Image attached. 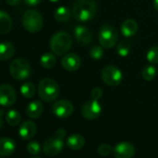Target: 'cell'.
<instances>
[{
    "instance_id": "cell-1",
    "label": "cell",
    "mask_w": 158,
    "mask_h": 158,
    "mask_svg": "<svg viewBox=\"0 0 158 158\" xmlns=\"http://www.w3.org/2000/svg\"><path fill=\"white\" fill-rule=\"evenodd\" d=\"M97 11L98 5L95 0H76L72 9L73 18L81 23H88L93 20Z\"/></svg>"
},
{
    "instance_id": "cell-2",
    "label": "cell",
    "mask_w": 158,
    "mask_h": 158,
    "mask_svg": "<svg viewBox=\"0 0 158 158\" xmlns=\"http://www.w3.org/2000/svg\"><path fill=\"white\" fill-rule=\"evenodd\" d=\"M49 45L52 52L55 55L62 56L65 55L72 48L73 38L67 32L60 31L52 35Z\"/></svg>"
},
{
    "instance_id": "cell-3",
    "label": "cell",
    "mask_w": 158,
    "mask_h": 158,
    "mask_svg": "<svg viewBox=\"0 0 158 158\" xmlns=\"http://www.w3.org/2000/svg\"><path fill=\"white\" fill-rule=\"evenodd\" d=\"M60 94L59 84L51 78H44L38 85V95L46 102L55 101Z\"/></svg>"
},
{
    "instance_id": "cell-4",
    "label": "cell",
    "mask_w": 158,
    "mask_h": 158,
    "mask_svg": "<svg viewBox=\"0 0 158 158\" xmlns=\"http://www.w3.org/2000/svg\"><path fill=\"white\" fill-rule=\"evenodd\" d=\"M23 25L30 33H37L43 27V17L41 13L35 10H28L24 12L22 20Z\"/></svg>"
},
{
    "instance_id": "cell-5",
    "label": "cell",
    "mask_w": 158,
    "mask_h": 158,
    "mask_svg": "<svg viewBox=\"0 0 158 158\" xmlns=\"http://www.w3.org/2000/svg\"><path fill=\"white\" fill-rule=\"evenodd\" d=\"M99 42L102 48H111L118 41V32L111 24H103L99 31Z\"/></svg>"
},
{
    "instance_id": "cell-6",
    "label": "cell",
    "mask_w": 158,
    "mask_h": 158,
    "mask_svg": "<svg viewBox=\"0 0 158 158\" xmlns=\"http://www.w3.org/2000/svg\"><path fill=\"white\" fill-rule=\"evenodd\" d=\"M10 75L17 80H24L31 74V65L25 59H15L10 65Z\"/></svg>"
},
{
    "instance_id": "cell-7",
    "label": "cell",
    "mask_w": 158,
    "mask_h": 158,
    "mask_svg": "<svg viewBox=\"0 0 158 158\" xmlns=\"http://www.w3.org/2000/svg\"><path fill=\"white\" fill-rule=\"evenodd\" d=\"M102 79L106 85L110 87H116L122 82L123 74L116 66L107 65L102 70Z\"/></svg>"
},
{
    "instance_id": "cell-8",
    "label": "cell",
    "mask_w": 158,
    "mask_h": 158,
    "mask_svg": "<svg viewBox=\"0 0 158 158\" xmlns=\"http://www.w3.org/2000/svg\"><path fill=\"white\" fill-rule=\"evenodd\" d=\"M102 113V106L99 101L91 99L86 102L81 108V114L88 120H94L100 116Z\"/></svg>"
},
{
    "instance_id": "cell-9",
    "label": "cell",
    "mask_w": 158,
    "mask_h": 158,
    "mask_svg": "<svg viewBox=\"0 0 158 158\" xmlns=\"http://www.w3.org/2000/svg\"><path fill=\"white\" fill-rule=\"evenodd\" d=\"M73 112V106L71 102L67 100H60L52 106V113L59 118H67Z\"/></svg>"
},
{
    "instance_id": "cell-10",
    "label": "cell",
    "mask_w": 158,
    "mask_h": 158,
    "mask_svg": "<svg viewBox=\"0 0 158 158\" xmlns=\"http://www.w3.org/2000/svg\"><path fill=\"white\" fill-rule=\"evenodd\" d=\"M16 102V92L14 89L9 84L0 86V105L10 107Z\"/></svg>"
},
{
    "instance_id": "cell-11",
    "label": "cell",
    "mask_w": 158,
    "mask_h": 158,
    "mask_svg": "<svg viewBox=\"0 0 158 158\" xmlns=\"http://www.w3.org/2000/svg\"><path fill=\"white\" fill-rule=\"evenodd\" d=\"M63 149V141L61 139L57 138L56 136L48 139L43 146L44 152L48 156L57 155Z\"/></svg>"
},
{
    "instance_id": "cell-12",
    "label": "cell",
    "mask_w": 158,
    "mask_h": 158,
    "mask_svg": "<svg viewBox=\"0 0 158 158\" xmlns=\"http://www.w3.org/2000/svg\"><path fill=\"white\" fill-rule=\"evenodd\" d=\"M73 35L76 42L81 46H88L93 39V35L90 30L83 25H78L74 28Z\"/></svg>"
},
{
    "instance_id": "cell-13",
    "label": "cell",
    "mask_w": 158,
    "mask_h": 158,
    "mask_svg": "<svg viewBox=\"0 0 158 158\" xmlns=\"http://www.w3.org/2000/svg\"><path fill=\"white\" fill-rule=\"evenodd\" d=\"M113 152L115 158H132L135 154V147L130 142L123 141L114 146Z\"/></svg>"
},
{
    "instance_id": "cell-14",
    "label": "cell",
    "mask_w": 158,
    "mask_h": 158,
    "mask_svg": "<svg viewBox=\"0 0 158 158\" xmlns=\"http://www.w3.org/2000/svg\"><path fill=\"white\" fill-rule=\"evenodd\" d=\"M61 66L65 71L75 72L81 66V59L75 53H68L61 59Z\"/></svg>"
},
{
    "instance_id": "cell-15",
    "label": "cell",
    "mask_w": 158,
    "mask_h": 158,
    "mask_svg": "<svg viewBox=\"0 0 158 158\" xmlns=\"http://www.w3.org/2000/svg\"><path fill=\"white\" fill-rule=\"evenodd\" d=\"M36 133V125L33 121H24L19 128L20 137L24 139H31Z\"/></svg>"
},
{
    "instance_id": "cell-16",
    "label": "cell",
    "mask_w": 158,
    "mask_h": 158,
    "mask_svg": "<svg viewBox=\"0 0 158 158\" xmlns=\"http://www.w3.org/2000/svg\"><path fill=\"white\" fill-rule=\"evenodd\" d=\"M16 145L10 138H0V156H10L15 151Z\"/></svg>"
},
{
    "instance_id": "cell-17",
    "label": "cell",
    "mask_w": 158,
    "mask_h": 158,
    "mask_svg": "<svg viewBox=\"0 0 158 158\" xmlns=\"http://www.w3.org/2000/svg\"><path fill=\"white\" fill-rule=\"evenodd\" d=\"M138 31V23L136 21L132 19L126 20L121 25V33L125 37H131L133 36Z\"/></svg>"
},
{
    "instance_id": "cell-18",
    "label": "cell",
    "mask_w": 158,
    "mask_h": 158,
    "mask_svg": "<svg viewBox=\"0 0 158 158\" xmlns=\"http://www.w3.org/2000/svg\"><path fill=\"white\" fill-rule=\"evenodd\" d=\"M15 53L14 45L10 42L0 43V61H5L13 57Z\"/></svg>"
},
{
    "instance_id": "cell-19",
    "label": "cell",
    "mask_w": 158,
    "mask_h": 158,
    "mask_svg": "<svg viewBox=\"0 0 158 158\" xmlns=\"http://www.w3.org/2000/svg\"><path fill=\"white\" fill-rule=\"evenodd\" d=\"M66 143L70 149L77 151L85 146V138L80 134H72L67 139Z\"/></svg>"
},
{
    "instance_id": "cell-20",
    "label": "cell",
    "mask_w": 158,
    "mask_h": 158,
    "mask_svg": "<svg viewBox=\"0 0 158 158\" xmlns=\"http://www.w3.org/2000/svg\"><path fill=\"white\" fill-rule=\"evenodd\" d=\"M43 113V104L39 101H34L30 102L26 109V114L30 118L35 119L41 116Z\"/></svg>"
},
{
    "instance_id": "cell-21",
    "label": "cell",
    "mask_w": 158,
    "mask_h": 158,
    "mask_svg": "<svg viewBox=\"0 0 158 158\" xmlns=\"http://www.w3.org/2000/svg\"><path fill=\"white\" fill-rule=\"evenodd\" d=\"M12 20L9 13L0 10V34H8L12 29Z\"/></svg>"
},
{
    "instance_id": "cell-22",
    "label": "cell",
    "mask_w": 158,
    "mask_h": 158,
    "mask_svg": "<svg viewBox=\"0 0 158 158\" xmlns=\"http://www.w3.org/2000/svg\"><path fill=\"white\" fill-rule=\"evenodd\" d=\"M40 63L45 69H51L56 64V57L54 53L46 52L40 58Z\"/></svg>"
},
{
    "instance_id": "cell-23",
    "label": "cell",
    "mask_w": 158,
    "mask_h": 158,
    "mask_svg": "<svg viewBox=\"0 0 158 158\" xmlns=\"http://www.w3.org/2000/svg\"><path fill=\"white\" fill-rule=\"evenodd\" d=\"M71 17V11L66 7H59L54 11V19L57 22L60 23H65L67 22Z\"/></svg>"
},
{
    "instance_id": "cell-24",
    "label": "cell",
    "mask_w": 158,
    "mask_h": 158,
    "mask_svg": "<svg viewBox=\"0 0 158 158\" xmlns=\"http://www.w3.org/2000/svg\"><path fill=\"white\" fill-rule=\"evenodd\" d=\"M131 49V44L127 39H124L117 44L116 52L120 57H127Z\"/></svg>"
},
{
    "instance_id": "cell-25",
    "label": "cell",
    "mask_w": 158,
    "mask_h": 158,
    "mask_svg": "<svg viewBox=\"0 0 158 158\" xmlns=\"http://www.w3.org/2000/svg\"><path fill=\"white\" fill-rule=\"evenodd\" d=\"M21 114L16 111V110H10L7 114H6V122L10 125V126H17L20 124L21 122Z\"/></svg>"
},
{
    "instance_id": "cell-26",
    "label": "cell",
    "mask_w": 158,
    "mask_h": 158,
    "mask_svg": "<svg viewBox=\"0 0 158 158\" xmlns=\"http://www.w3.org/2000/svg\"><path fill=\"white\" fill-rule=\"evenodd\" d=\"M21 93L24 98L30 99L35 93V86L32 82H25L21 87Z\"/></svg>"
},
{
    "instance_id": "cell-27",
    "label": "cell",
    "mask_w": 158,
    "mask_h": 158,
    "mask_svg": "<svg viewBox=\"0 0 158 158\" xmlns=\"http://www.w3.org/2000/svg\"><path fill=\"white\" fill-rule=\"evenodd\" d=\"M156 73H157V71H156V69H155V67L153 65H147L142 69L141 76H142V78L144 79V80L151 81L155 77Z\"/></svg>"
},
{
    "instance_id": "cell-28",
    "label": "cell",
    "mask_w": 158,
    "mask_h": 158,
    "mask_svg": "<svg viewBox=\"0 0 158 158\" xmlns=\"http://www.w3.org/2000/svg\"><path fill=\"white\" fill-rule=\"evenodd\" d=\"M147 60L151 64H157L158 63V46H153L152 47L146 55Z\"/></svg>"
},
{
    "instance_id": "cell-29",
    "label": "cell",
    "mask_w": 158,
    "mask_h": 158,
    "mask_svg": "<svg viewBox=\"0 0 158 158\" xmlns=\"http://www.w3.org/2000/svg\"><path fill=\"white\" fill-rule=\"evenodd\" d=\"M89 56L93 60H100L103 57V48L101 46H93L89 50Z\"/></svg>"
},
{
    "instance_id": "cell-30",
    "label": "cell",
    "mask_w": 158,
    "mask_h": 158,
    "mask_svg": "<svg viewBox=\"0 0 158 158\" xmlns=\"http://www.w3.org/2000/svg\"><path fill=\"white\" fill-rule=\"evenodd\" d=\"M99 154H101L102 156H108L112 153L113 152V148L110 144H107V143H102L101 144L98 149H97Z\"/></svg>"
},
{
    "instance_id": "cell-31",
    "label": "cell",
    "mask_w": 158,
    "mask_h": 158,
    "mask_svg": "<svg viewBox=\"0 0 158 158\" xmlns=\"http://www.w3.org/2000/svg\"><path fill=\"white\" fill-rule=\"evenodd\" d=\"M40 150H41V147H40V144L37 141H31L27 146L28 152L30 154H33V155L38 154L40 152Z\"/></svg>"
},
{
    "instance_id": "cell-32",
    "label": "cell",
    "mask_w": 158,
    "mask_h": 158,
    "mask_svg": "<svg viewBox=\"0 0 158 158\" xmlns=\"http://www.w3.org/2000/svg\"><path fill=\"white\" fill-rule=\"evenodd\" d=\"M102 97V89L101 88H95L91 91V98L99 101Z\"/></svg>"
},
{
    "instance_id": "cell-33",
    "label": "cell",
    "mask_w": 158,
    "mask_h": 158,
    "mask_svg": "<svg viewBox=\"0 0 158 158\" xmlns=\"http://www.w3.org/2000/svg\"><path fill=\"white\" fill-rule=\"evenodd\" d=\"M23 1L26 5L34 7V6H37L38 4H40L42 0H23Z\"/></svg>"
},
{
    "instance_id": "cell-34",
    "label": "cell",
    "mask_w": 158,
    "mask_h": 158,
    "mask_svg": "<svg viewBox=\"0 0 158 158\" xmlns=\"http://www.w3.org/2000/svg\"><path fill=\"white\" fill-rule=\"evenodd\" d=\"M65 135H66V132H65V130L63 129V128H59L57 131H56V133H55V136L57 137V138H59V139H64V137H65Z\"/></svg>"
},
{
    "instance_id": "cell-35",
    "label": "cell",
    "mask_w": 158,
    "mask_h": 158,
    "mask_svg": "<svg viewBox=\"0 0 158 158\" xmlns=\"http://www.w3.org/2000/svg\"><path fill=\"white\" fill-rule=\"evenodd\" d=\"M5 1L10 6H18L21 3V0H5Z\"/></svg>"
},
{
    "instance_id": "cell-36",
    "label": "cell",
    "mask_w": 158,
    "mask_h": 158,
    "mask_svg": "<svg viewBox=\"0 0 158 158\" xmlns=\"http://www.w3.org/2000/svg\"><path fill=\"white\" fill-rule=\"evenodd\" d=\"M4 115H5V112L3 109H0V128L3 126V122H4Z\"/></svg>"
},
{
    "instance_id": "cell-37",
    "label": "cell",
    "mask_w": 158,
    "mask_h": 158,
    "mask_svg": "<svg viewBox=\"0 0 158 158\" xmlns=\"http://www.w3.org/2000/svg\"><path fill=\"white\" fill-rule=\"evenodd\" d=\"M153 7L158 11V0H153Z\"/></svg>"
},
{
    "instance_id": "cell-38",
    "label": "cell",
    "mask_w": 158,
    "mask_h": 158,
    "mask_svg": "<svg viewBox=\"0 0 158 158\" xmlns=\"http://www.w3.org/2000/svg\"><path fill=\"white\" fill-rule=\"evenodd\" d=\"M50 2H53V3H56V2H59L60 0H49Z\"/></svg>"
},
{
    "instance_id": "cell-39",
    "label": "cell",
    "mask_w": 158,
    "mask_h": 158,
    "mask_svg": "<svg viewBox=\"0 0 158 158\" xmlns=\"http://www.w3.org/2000/svg\"><path fill=\"white\" fill-rule=\"evenodd\" d=\"M33 158H40V157H33Z\"/></svg>"
}]
</instances>
